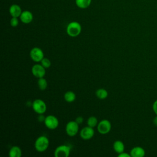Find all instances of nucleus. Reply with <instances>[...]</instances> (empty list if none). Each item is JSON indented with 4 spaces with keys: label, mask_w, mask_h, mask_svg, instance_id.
I'll return each instance as SVG.
<instances>
[{
    "label": "nucleus",
    "mask_w": 157,
    "mask_h": 157,
    "mask_svg": "<svg viewBox=\"0 0 157 157\" xmlns=\"http://www.w3.org/2000/svg\"><path fill=\"white\" fill-rule=\"evenodd\" d=\"M82 31L81 25L75 21L70 22L66 27V33L70 37H75L78 36Z\"/></svg>",
    "instance_id": "f257e3e1"
},
{
    "label": "nucleus",
    "mask_w": 157,
    "mask_h": 157,
    "mask_svg": "<svg viewBox=\"0 0 157 157\" xmlns=\"http://www.w3.org/2000/svg\"><path fill=\"white\" fill-rule=\"evenodd\" d=\"M49 144V140L46 136H40L36 139L34 142V147L38 152H44L48 148Z\"/></svg>",
    "instance_id": "f03ea898"
},
{
    "label": "nucleus",
    "mask_w": 157,
    "mask_h": 157,
    "mask_svg": "<svg viewBox=\"0 0 157 157\" xmlns=\"http://www.w3.org/2000/svg\"><path fill=\"white\" fill-rule=\"evenodd\" d=\"M32 108L37 114H44L47 110V105L43 100L36 99L32 102Z\"/></svg>",
    "instance_id": "7ed1b4c3"
},
{
    "label": "nucleus",
    "mask_w": 157,
    "mask_h": 157,
    "mask_svg": "<svg viewBox=\"0 0 157 157\" xmlns=\"http://www.w3.org/2000/svg\"><path fill=\"white\" fill-rule=\"evenodd\" d=\"M111 128H112L111 123L110 122V121L106 119L100 121L97 125L98 131L101 134H103V135L108 134L110 131Z\"/></svg>",
    "instance_id": "20e7f679"
},
{
    "label": "nucleus",
    "mask_w": 157,
    "mask_h": 157,
    "mask_svg": "<svg viewBox=\"0 0 157 157\" xmlns=\"http://www.w3.org/2000/svg\"><path fill=\"white\" fill-rule=\"evenodd\" d=\"M78 125L79 124L75 121H70L67 122L65 128L66 134L70 137L75 136L78 132Z\"/></svg>",
    "instance_id": "39448f33"
},
{
    "label": "nucleus",
    "mask_w": 157,
    "mask_h": 157,
    "mask_svg": "<svg viewBox=\"0 0 157 157\" xmlns=\"http://www.w3.org/2000/svg\"><path fill=\"white\" fill-rule=\"evenodd\" d=\"M44 124L48 129L53 130L58 128L59 125V120L55 116L53 115H49L45 117Z\"/></svg>",
    "instance_id": "423d86ee"
},
{
    "label": "nucleus",
    "mask_w": 157,
    "mask_h": 157,
    "mask_svg": "<svg viewBox=\"0 0 157 157\" xmlns=\"http://www.w3.org/2000/svg\"><path fill=\"white\" fill-rule=\"evenodd\" d=\"M29 56L33 61L38 63L40 62L44 58V53L41 48L39 47H34L30 50Z\"/></svg>",
    "instance_id": "0eeeda50"
},
{
    "label": "nucleus",
    "mask_w": 157,
    "mask_h": 157,
    "mask_svg": "<svg viewBox=\"0 0 157 157\" xmlns=\"http://www.w3.org/2000/svg\"><path fill=\"white\" fill-rule=\"evenodd\" d=\"M71 148L67 145L58 146L54 151L55 157H67L70 155Z\"/></svg>",
    "instance_id": "6e6552de"
},
{
    "label": "nucleus",
    "mask_w": 157,
    "mask_h": 157,
    "mask_svg": "<svg viewBox=\"0 0 157 157\" xmlns=\"http://www.w3.org/2000/svg\"><path fill=\"white\" fill-rule=\"evenodd\" d=\"M32 74L36 78H39L44 77L45 75V68L40 64H36L31 68Z\"/></svg>",
    "instance_id": "1a4fd4ad"
},
{
    "label": "nucleus",
    "mask_w": 157,
    "mask_h": 157,
    "mask_svg": "<svg viewBox=\"0 0 157 157\" xmlns=\"http://www.w3.org/2000/svg\"><path fill=\"white\" fill-rule=\"evenodd\" d=\"M94 134V131L93 128L89 126H85L80 131V136L83 140L91 139Z\"/></svg>",
    "instance_id": "9d476101"
},
{
    "label": "nucleus",
    "mask_w": 157,
    "mask_h": 157,
    "mask_svg": "<svg viewBox=\"0 0 157 157\" xmlns=\"http://www.w3.org/2000/svg\"><path fill=\"white\" fill-rule=\"evenodd\" d=\"M20 19L23 23L29 24L33 20V15L32 12L29 10H24L20 15Z\"/></svg>",
    "instance_id": "9b49d317"
},
{
    "label": "nucleus",
    "mask_w": 157,
    "mask_h": 157,
    "mask_svg": "<svg viewBox=\"0 0 157 157\" xmlns=\"http://www.w3.org/2000/svg\"><path fill=\"white\" fill-rule=\"evenodd\" d=\"M22 12L20 6L18 4H12L9 7V13L12 17H20Z\"/></svg>",
    "instance_id": "f8f14e48"
},
{
    "label": "nucleus",
    "mask_w": 157,
    "mask_h": 157,
    "mask_svg": "<svg viewBox=\"0 0 157 157\" xmlns=\"http://www.w3.org/2000/svg\"><path fill=\"white\" fill-rule=\"evenodd\" d=\"M22 155V151L21 148L17 145L12 146L9 151V157H21Z\"/></svg>",
    "instance_id": "ddd939ff"
},
{
    "label": "nucleus",
    "mask_w": 157,
    "mask_h": 157,
    "mask_svg": "<svg viewBox=\"0 0 157 157\" xmlns=\"http://www.w3.org/2000/svg\"><path fill=\"white\" fill-rule=\"evenodd\" d=\"M132 157H143L145 155V150L140 147H134L130 152Z\"/></svg>",
    "instance_id": "4468645a"
},
{
    "label": "nucleus",
    "mask_w": 157,
    "mask_h": 157,
    "mask_svg": "<svg viewBox=\"0 0 157 157\" xmlns=\"http://www.w3.org/2000/svg\"><path fill=\"white\" fill-rule=\"evenodd\" d=\"M113 148L114 151L117 153H121L124 150V145L121 140H116L113 142Z\"/></svg>",
    "instance_id": "2eb2a0df"
},
{
    "label": "nucleus",
    "mask_w": 157,
    "mask_h": 157,
    "mask_svg": "<svg viewBox=\"0 0 157 157\" xmlns=\"http://www.w3.org/2000/svg\"><path fill=\"white\" fill-rule=\"evenodd\" d=\"M76 6L82 9H85L88 8L91 2V0H75Z\"/></svg>",
    "instance_id": "dca6fc26"
},
{
    "label": "nucleus",
    "mask_w": 157,
    "mask_h": 157,
    "mask_svg": "<svg viewBox=\"0 0 157 157\" xmlns=\"http://www.w3.org/2000/svg\"><path fill=\"white\" fill-rule=\"evenodd\" d=\"M64 99L66 102L71 103L75 100L76 95L74 91H67L64 94Z\"/></svg>",
    "instance_id": "f3484780"
},
{
    "label": "nucleus",
    "mask_w": 157,
    "mask_h": 157,
    "mask_svg": "<svg viewBox=\"0 0 157 157\" xmlns=\"http://www.w3.org/2000/svg\"><path fill=\"white\" fill-rule=\"evenodd\" d=\"M96 96L100 99H105L108 96V91L104 88H99L96 91Z\"/></svg>",
    "instance_id": "a211bd4d"
},
{
    "label": "nucleus",
    "mask_w": 157,
    "mask_h": 157,
    "mask_svg": "<svg viewBox=\"0 0 157 157\" xmlns=\"http://www.w3.org/2000/svg\"><path fill=\"white\" fill-rule=\"evenodd\" d=\"M37 85H38L39 88L40 90H42V91L45 90L47 88V85H48L47 81L44 77L39 78L37 80Z\"/></svg>",
    "instance_id": "6ab92c4d"
},
{
    "label": "nucleus",
    "mask_w": 157,
    "mask_h": 157,
    "mask_svg": "<svg viewBox=\"0 0 157 157\" xmlns=\"http://www.w3.org/2000/svg\"><path fill=\"white\" fill-rule=\"evenodd\" d=\"M86 123H87L88 126H89L91 128H94V127H95L98 125V119L96 117L91 116L88 118Z\"/></svg>",
    "instance_id": "aec40b11"
},
{
    "label": "nucleus",
    "mask_w": 157,
    "mask_h": 157,
    "mask_svg": "<svg viewBox=\"0 0 157 157\" xmlns=\"http://www.w3.org/2000/svg\"><path fill=\"white\" fill-rule=\"evenodd\" d=\"M40 64L45 68V69H47V68H49L51 66V61L49 60V59L47 58H44L41 61H40Z\"/></svg>",
    "instance_id": "412c9836"
},
{
    "label": "nucleus",
    "mask_w": 157,
    "mask_h": 157,
    "mask_svg": "<svg viewBox=\"0 0 157 157\" xmlns=\"http://www.w3.org/2000/svg\"><path fill=\"white\" fill-rule=\"evenodd\" d=\"M19 20L18 17H12L10 20V24L12 27H17L18 25Z\"/></svg>",
    "instance_id": "4be33fe9"
},
{
    "label": "nucleus",
    "mask_w": 157,
    "mask_h": 157,
    "mask_svg": "<svg viewBox=\"0 0 157 157\" xmlns=\"http://www.w3.org/2000/svg\"><path fill=\"white\" fill-rule=\"evenodd\" d=\"M37 119H38V121L39 122H44V120L45 119V117L44 115V114H39Z\"/></svg>",
    "instance_id": "5701e85b"
},
{
    "label": "nucleus",
    "mask_w": 157,
    "mask_h": 157,
    "mask_svg": "<svg viewBox=\"0 0 157 157\" xmlns=\"http://www.w3.org/2000/svg\"><path fill=\"white\" fill-rule=\"evenodd\" d=\"M78 124H81L82 122H83V118L82 117H81V116H78V117H77L76 118H75V120Z\"/></svg>",
    "instance_id": "b1692460"
},
{
    "label": "nucleus",
    "mask_w": 157,
    "mask_h": 157,
    "mask_svg": "<svg viewBox=\"0 0 157 157\" xmlns=\"http://www.w3.org/2000/svg\"><path fill=\"white\" fill-rule=\"evenodd\" d=\"M118 157H130V156H131V155L128 154V153H124V152L123 151V152H122V153H119V154L118 155Z\"/></svg>",
    "instance_id": "393cba45"
},
{
    "label": "nucleus",
    "mask_w": 157,
    "mask_h": 157,
    "mask_svg": "<svg viewBox=\"0 0 157 157\" xmlns=\"http://www.w3.org/2000/svg\"><path fill=\"white\" fill-rule=\"evenodd\" d=\"M153 110L155 112V113L157 115V100L155 101L153 104Z\"/></svg>",
    "instance_id": "a878e982"
}]
</instances>
